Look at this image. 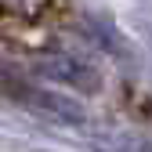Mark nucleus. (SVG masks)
Returning a JSON list of instances; mask_svg holds the SVG:
<instances>
[{
  "instance_id": "obj_1",
  "label": "nucleus",
  "mask_w": 152,
  "mask_h": 152,
  "mask_svg": "<svg viewBox=\"0 0 152 152\" xmlns=\"http://www.w3.org/2000/svg\"><path fill=\"white\" fill-rule=\"evenodd\" d=\"M40 69L54 72V69H58V54H51V62H40ZM80 72H83L80 65H72L69 58H62V76H65V80H72V76H80Z\"/></svg>"
}]
</instances>
